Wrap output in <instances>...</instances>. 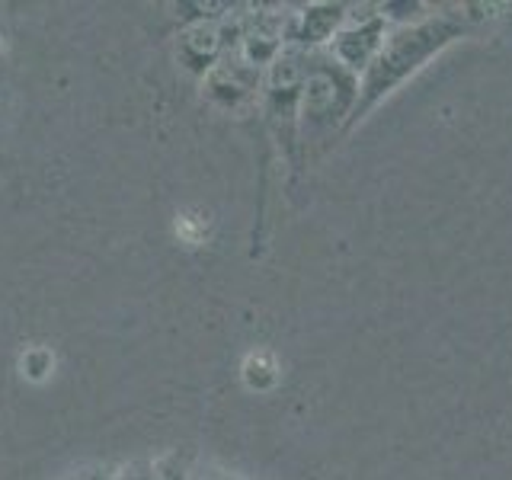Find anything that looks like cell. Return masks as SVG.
I'll use <instances>...</instances> for the list:
<instances>
[{
	"mask_svg": "<svg viewBox=\"0 0 512 480\" xmlns=\"http://www.w3.org/2000/svg\"><path fill=\"white\" fill-rule=\"evenodd\" d=\"M468 32H471V26L455 13H439V16L426 13L423 20L400 23V26L388 29V36H384L378 55L372 58V64H368L359 77L356 109H352L346 128L362 122L368 112L384 100V96L394 93L416 71H423L426 61H432L442 48L458 42L461 36H468Z\"/></svg>",
	"mask_w": 512,
	"mask_h": 480,
	"instance_id": "cell-1",
	"label": "cell"
},
{
	"mask_svg": "<svg viewBox=\"0 0 512 480\" xmlns=\"http://www.w3.org/2000/svg\"><path fill=\"white\" fill-rule=\"evenodd\" d=\"M359 96V77L346 71L340 61L330 55H308V71H304L301 87V109L298 125L304 132V148L320 135L327 138L333 128H346Z\"/></svg>",
	"mask_w": 512,
	"mask_h": 480,
	"instance_id": "cell-2",
	"label": "cell"
},
{
	"mask_svg": "<svg viewBox=\"0 0 512 480\" xmlns=\"http://www.w3.org/2000/svg\"><path fill=\"white\" fill-rule=\"evenodd\" d=\"M388 36V20L378 13V7H359L346 16L343 29L330 42V58H336L346 71L362 77V71L372 64L378 48Z\"/></svg>",
	"mask_w": 512,
	"mask_h": 480,
	"instance_id": "cell-3",
	"label": "cell"
},
{
	"mask_svg": "<svg viewBox=\"0 0 512 480\" xmlns=\"http://www.w3.org/2000/svg\"><path fill=\"white\" fill-rule=\"evenodd\" d=\"M346 16H349V7H343V4H320V7L304 10L301 13V32L295 39L308 42V45L327 42L343 29Z\"/></svg>",
	"mask_w": 512,
	"mask_h": 480,
	"instance_id": "cell-4",
	"label": "cell"
},
{
	"mask_svg": "<svg viewBox=\"0 0 512 480\" xmlns=\"http://www.w3.org/2000/svg\"><path fill=\"white\" fill-rule=\"evenodd\" d=\"M218 48H221V36H218V29L215 26H192L186 32V39H183V52L189 55V68H212L208 61H215L218 55Z\"/></svg>",
	"mask_w": 512,
	"mask_h": 480,
	"instance_id": "cell-5",
	"label": "cell"
}]
</instances>
